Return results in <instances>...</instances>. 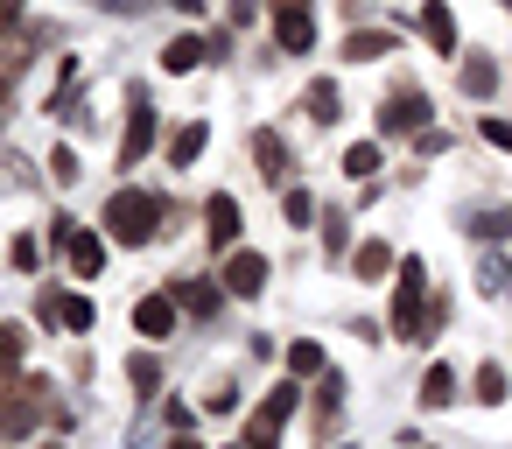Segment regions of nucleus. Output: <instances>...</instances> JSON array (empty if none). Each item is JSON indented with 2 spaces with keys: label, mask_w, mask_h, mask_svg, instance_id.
Instances as JSON below:
<instances>
[{
  "label": "nucleus",
  "mask_w": 512,
  "mask_h": 449,
  "mask_svg": "<svg viewBox=\"0 0 512 449\" xmlns=\"http://www.w3.org/2000/svg\"><path fill=\"white\" fill-rule=\"evenodd\" d=\"M106 225H113L120 246H148V239L162 232V197H155V190H120V197L106 204Z\"/></svg>",
  "instance_id": "nucleus-1"
},
{
  "label": "nucleus",
  "mask_w": 512,
  "mask_h": 449,
  "mask_svg": "<svg viewBox=\"0 0 512 449\" xmlns=\"http://www.w3.org/2000/svg\"><path fill=\"white\" fill-rule=\"evenodd\" d=\"M421 316H428V267L421 260H400V288H393V337L414 344L421 337Z\"/></svg>",
  "instance_id": "nucleus-2"
},
{
  "label": "nucleus",
  "mask_w": 512,
  "mask_h": 449,
  "mask_svg": "<svg viewBox=\"0 0 512 449\" xmlns=\"http://www.w3.org/2000/svg\"><path fill=\"white\" fill-rule=\"evenodd\" d=\"M148 148H155V106H148V92L134 85V92H127V141H120V169H141V162H148Z\"/></svg>",
  "instance_id": "nucleus-3"
},
{
  "label": "nucleus",
  "mask_w": 512,
  "mask_h": 449,
  "mask_svg": "<svg viewBox=\"0 0 512 449\" xmlns=\"http://www.w3.org/2000/svg\"><path fill=\"white\" fill-rule=\"evenodd\" d=\"M288 407H295V386H274V393L253 407V421H246V442H253V449H274V442H281V421H288Z\"/></svg>",
  "instance_id": "nucleus-4"
},
{
  "label": "nucleus",
  "mask_w": 512,
  "mask_h": 449,
  "mask_svg": "<svg viewBox=\"0 0 512 449\" xmlns=\"http://www.w3.org/2000/svg\"><path fill=\"white\" fill-rule=\"evenodd\" d=\"M428 127V99L414 92V85H400L386 106H379V134H421Z\"/></svg>",
  "instance_id": "nucleus-5"
},
{
  "label": "nucleus",
  "mask_w": 512,
  "mask_h": 449,
  "mask_svg": "<svg viewBox=\"0 0 512 449\" xmlns=\"http://www.w3.org/2000/svg\"><path fill=\"white\" fill-rule=\"evenodd\" d=\"M43 421V379H22V393L0 407V442H15V435H29Z\"/></svg>",
  "instance_id": "nucleus-6"
},
{
  "label": "nucleus",
  "mask_w": 512,
  "mask_h": 449,
  "mask_svg": "<svg viewBox=\"0 0 512 449\" xmlns=\"http://www.w3.org/2000/svg\"><path fill=\"white\" fill-rule=\"evenodd\" d=\"M43 323H64V330L85 337V330L99 323V302H92V295H64V288H50V295H43Z\"/></svg>",
  "instance_id": "nucleus-7"
},
{
  "label": "nucleus",
  "mask_w": 512,
  "mask_h": 449,
  "mask_svg": "<svg viewBox=\"0 0 512 449\" xmlns=\"http://www.w3.org/2000/svg\"><path fill=\"white\" fill-rule=\"evenodd\" d=\"M64 253H71V274H78V281H99V274H106V239H99V232H78V225H71V232H64Z\"/></svg>",
  "instance_id": "nucleus-8"
},
{
  "label": "nucleus",
  "mask_w": 512,
  "mask_h": 449,
  "mask_svg": "<svg viewBox=\"0 0 512 449\" xmlns=\"http://www.w3.org/2000/svg\"><path fill=\"white\" fill-rule=\"evenodd\" d=\"M267 281H274L267 253H232V260H225V288H232V295H267Z\"/></svg>",
  "instance_id": "nucleus-9"
},
{
  "label": "nucleus",
  "mask_w": 512,
  "mask_h": 449,
  "mask_svg": "<svg viewBox=\"0 0 512 449\" xmlns=\"http://www.w3.org/2000/svg\"><path fill=\"white\" fill-rule=\"evenodd\" d=\"M274 43H281L288 57H302V50L316 43V22H309V8H274Z\"/></svg>",
  "instance_id": "nucleus-10"
},
{
  "label": "nucleus",
  "mask_w": 512,
  "mask_h": 449,
  "mask_svg": "<svg viewBox=\"0 0 512 449\" xmlns=\"http://www.w3.org/2000/svg\"><path fill=\"white\" fill-rule=\"evenodd\" d=\"M134 330L162 344V337L176 330V295H141V302H134Z\"/></svg>",
  "instance_id": "nucleus-11"
},
{
  "label": "nucleus",
  "mask_w": 512,
  "mask_h": 449,
  "mask_svg": "<svg viewBox=\"0 0 512 449\" xmlns=\"http://www.w3.org/2000/svg\"><path fill=\"white\" fill-rule=\"evenodd\" d=\"M204 232H211V246H218V253H225V246L239 239V204H232L225 190H218V197L204 204Z\"/></svg>",
  "instance_id": "nucleus-12"
},
{
  "label": "nucleus",
  "mask_w": 512,
  "mask_h": 449,
  "mask_svg": "<svg viewBox=\"0 0 512 449\" xmlns=\"http://www.w3.org/2000/svg\"><path fill=\"white\" fill-rule=\"evenodd\" d=\"M421 36L435 43V57L456 50V15H449V0H428V8H421Z\"/></svg>",
  "instance_id": "nucleus-13"
},
{
  "label": "nucleus",
  "mask_w": 512,
  "mask_h": 449,
  "mask_svg": "<svg viewBox=\"0 0 512 449\" xmlns=\"http://www.w3.org/2000/svg\"><path fill=\"white\" fill-rule=\"evenodd\" d=\"M204 57H211V43H204V36H176V43L162 50V71H169V78H190Z\"/></svg>",
  "instance_id": "nucleus-14"
},
{
  "label": "nucleus",
  "mask_w": 512,
  "mask_h": 449,
  "mask_svg": "<svg viewBox=\"0 0 512 449\" xmlns=\"http://www.w3.org/2000/svg\"><path fill=\"white\" fill-rule=\"evenodd\" d=\"M351 267H358V281H386V274H400V260H393L386 239H365V246L351 253Z\"/></svg>",
  "instance_id": "nucleus-15"
},
{
  "label": "nucleus",
  "mask_w": 512,
  "mask_h": 449,
  "mask_svg": "<svg viewBox=\"0 0 512 449\" xmlns=\"http://www.w3.org/2000/svg\"><path fill=\"white\" fill-rule=\"evenodd\" d=\"M204 141H211V127H204V120H190V127H176V141H169V162H176V169H190V162L204 155Z\"/></svg>",
  "instance_id": "nucleus-16"
},
{
  "label": "nucleus",
  "mask_w": 512,
  "mask_h": 449,
  "mask_svg": "<svg viewBox=\"0 0 512 449\" xmlns=\"http://www.w3.org/2000/svg\"><path fill=\"white\" fill-rule=\"evenodd\" d=\"M253 162H260L267 183H281V176H288V148H281V134H253Z\"/></svg>",
  "instance_id": "nucleus-17"
},
{
  "label": "nucleus",
  "mask_w": 512,
  "mask_h": 449,
  "mask_svg": "<svg viewBox=\"0 0 512 449\" xmlns=\"http://www.w3.org/2000/svg\"><path fill=\"white\" fill-rule=\"evenodd\" d=\"M169 295H176V309H190V316H211V309H218V288H211V281H169Z\"/></svg>",
  "instance_id": "nucleus-18"
},
{
  "label": "nucleus",
  "mask_w": 512,
  "mask_h": 449,
  "mask_svg": "<svg viewBox=\"0 0 512 449\" xmlns=\"http://www.w3.org/2000/svg\"><path fill=\"white\" fill-rule=\"evenodd\" d=\"M344 57H351V64H372V57H393V36H386V29H358V36L344 43Z\"/></svg>",
  "instance_id": "nucleus-19"
},
{
  "label": "nucleus",
  "mask_w": 512,
  "mask_h": 449,
  "mask_svg": "<svg viewBox=\"0 0 512 449\" xmlns=\"http://www.w3.org/2000/svg\"><path fill=\"white\" fill-rule=\"evenodd\" d=\"M463 92H470V99H491V92H498V64H491V57H463Z\"/></svg>",
  "instance_id": "nucleus-20"
},
{
  "label": "nucleus",
  "mask_w": 512,
  "mask_h": 449,
  "mask_svg": "<svg viewBox=\"0 0 512 449\" xmlns=\"http://www.w3.org/2000/svg\"><path fill=\"white\" fill-rule=\"evenodd\" d=\"M323 365H330V358H323L316 337H295V344H288V372H295V379H316Z\"/></svg>",
  "instance_id": "nucleus-21"
},
{
  "label": "nucleus",
  "mask_w": 512,
  "mask_h": 449,
  "mask_svg": "<svg viewBox=\"0 0 512 449\" xmlns=\"http://www.w3.org/2000/svg\"><path fill=\"white\" fill-rule=\"evenodd\" d=\"M449 400H456V372L449 365H428L421 372V407H449Z\"/></svg>",
  "instance_id": "nucleus-22"
},
{
  "label": "nucleus",
  "mask_w": 512,
  "mask_h": 449,
  "mask_svg": "<svg viewBox=\"0 0 512 449\" xmlns=\"http://www.w3.org/2000/svg\"><path fill=\"white\" fill-rule=\"evenodd\" d=\"M127 379H134V393H162V365H155V351H134V358H127Z\"/></svg>",
  "instance_id": "nucleus-23"
},
{
  "label": "nucleus",
  "mask_w": 512,
  "mask_h": 449,
  "mask_svg": "<svg viewBox=\"0 0 512 449\" xmlns=\"http://www.w3.org/2000/svg\"><path fill=\"white\" fill-rule=\"evenodd\" d=\"M337 407H344V379H337V372L323 365V386H316V428H323V421H330Z\"/></svg>",
  "instance_id": "nucleus-24"
},
{
  "label": "nucleus",
  "mask_w": 512,
  "mask_h": 449,
  "mask_svg": "<svg viewBox=\"0 0 512 449\" xmlns=\"http://www.w3.org/2000/svg\"><path fill=\"white\" fill-rule=\"evenodd\" d=\"M302 106H309V120H316V127H330V120H337V85H309V99H302Z\"/></svg>",
  "instance_id": "nucleus-25"
},
{
  "label": "nucleus",
  "mask_w": 512,
  "mask_h": 449,
  "mask_svg": "<svg viewBox=\"0 0 512 449\" xmlns=\"http://www.w3.org/2000/svg\"><path fill=\"white\" fill-rule=\"evenodd\" d=\"M372 169H379V141H358V148L344 155V176H358V183H372Z\"/></svg>",
  "instance_id": "nucleus-26"
},
{
  "label": "nucleus",
  "mask_w": 512,
  "mask_h": 449,
  "mask_svg": "<svg viewBox=\"0 0 512 449\" xmlns=\"http://www.w3.org/2000/svg\"><path fill=\"white\" fill-rule=\"evenodd\" d=\"M505 386H512V379H505V365H477V400H484V407H498V400H505Z\"/></svg>",
  "instance_id": "nucleus-27"
},
{
  "label": "nucleus",
  "mask_w": 512,
  "mask_h": 449,
  "mask_svg": "<svg viewBox=\"0 0 512 449\" xmlns=\"http://www.w3.org/2000/svg\"><path fill=\"white\" fill-rule=\"evenodd\" d=\"M470 232H477V239H512V211H477Z\"/></svg>",
  "instance_id": "nucleus-28"
},
{
  "label": "nucleus",
  "mask_w": 512,
  "mask_h": 449,
  "mask_svg": "<svg viewBox=\"0 0 512 449\" xmlns=\"http://www.w3.org/2000/svg\"><path fill=\"white\" fill-rule=\"evenodd\" d=\"M50 183H64V190L78 183V155L71 148H50Z\"/></svg>",
  "instance_id": "nucleus-29"
},
{
  "label": "nucleus",
  "mask_w": 512,
  "mask_h": 449,
  "mask_svg": "<svg viewBox=\"0 0 512 449\" xmlns=\"http://www.w3.org/2000/svg\"><path fill=\"white\" fill-rule=\"evenodd\" d=\"M281 211H288V225H309V218H316V197H309V190H288Z\"/></svg>",
  "instance_id": "nucleus-30"
},
{
  "label": "nucleus",
  "mask_w": 512,
  "mask_h": 449,
  "mask_svg": "<svg viewBox=\"0 0 512 449\" xmlns=\"http://www.w3.org/2000/svg\"><path fill=\"white\" fill-rule=\"evenodd\" d=\"M8 260H15V267H22V274H36V267H43V246H36V239H29V232H22V239H15V246H8Z\"/></svg>",
  "instance_id": "nucleus-31"
},
{
  "label": "nucleus",
  "mask_w": 512,
  "mask_h": 449,
  "mask_svg": "<svg viewBox=\"0 0 512 449\" xmlns=\"http://www.w3.org/2000/svg\"><path fill=\"white\" fill-rule=\"evenodd\" d=\"M344 246H351V232H344V218H323V253H330V260H337V253H344Z\"/></svg>",
  "instance_id": "nucleus-32"
},
{
  "label": "nucleus",
  "mask_w": 512,
  "mask_h": 449,
  "mask_svg": "<svg viewBox=\"0 0 512 449\" xmlns=\"http://www.w3.org/2000/svg\"><path fill=\"white\" fill-rule=\"evenodd\" d=\"M477 134H484L491 148H505V155H512V120H491V113H484V127H477Z\"/></svg>",
  "instance_id": "nucleus-33"
},
{
  "label": "nucleus",
  "mask_w": 512,
  "mask_h": 449,
  "mask_svg": "<svg viewBox=\"0 0 512 449\" xmlns=\"http://www.w3.org/2000/svg\"><path fill=\"white\" fill-rule=\"evenodd\" d=\"M477 288H484V295H498V288H505V267H498V260H484V274H477Z\"/></svg>",
  "instance_id": "nucleus-34"
},
{
  "label": "nucleus",
  "mask_w": 512,
  "mask_h": 449,
  "mask_svg": "<svg viewBox=\"0 0 512 449\" xmlns=\"http://www.w3.org/2000/svg\"><path fill=\"white\" fill-rule=\"evenodd\" d=\"M22 22V0H0V29H15Z\"/></svg>",
  "instance_id": "nucleus-35"
},
{
  "label": "nucleus",
  "mask_w": 512,
  "mask_h": 449,
  "mask_svg": "<svg viewBox=\"0 0 512 449\" xmlns=\"http://www.w3.org/2000/svg\"><path fill=\"white\" fill-rule=\"evenodd\" d=\"M99 8H113V15H134V8H148V0H99Z\"/></svg>",
  "instance_id": "nucleus-36"
},
{
  "label": "nucleus",
  "mask_w": 512,
  "mask_h": 449,
  "mask_svg": "<svg viewBox=\"0 0 512 449\" xmlns=\"http://www.w3.org/2000/svg\"><path fill=\"white\" fill-rule=\"evenodd\" d=\"M169 449H204V442H190V435H176V442H169Z\"/></svg>",
  "instance_id": "nucleus-37"
},
{
  "label": "nucleus",
  "mask_w": 512,
  "mask_h": 449,
  "mask_svg": "<svg viewBox=\"0 0 512 449\" xmlns=\"http://www.w3.org/2000/svg\"><path fill=\"white\" fill-rule=\"evenodd\" d=\"M274 8H309V0H274Z\"/></svg>",
  "instance_id": "nucleus-38"
},
{
  "label": "nucleus",
  "mask_w": 512,
  "mask_h": 449,
  "mask_svg": "<svg viewBox=\"0 0 512 449\" xmlns=\"http://www.w3.org/2000/svg\"><path fill=\"white\" fill-rule=\"evenodd\" d=\"M232 449H253V442H232Z\"/></svg>",
  "instance_id": "nucleus-39"
}]
</instances>
